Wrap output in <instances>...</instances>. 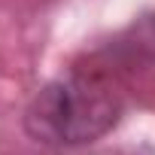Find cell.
<instances>
[{
  "mask_svg": "<svg viewBox=\"0 0 155 155\" xmlns=\"http://www.w3.org/2000/svg\"><path fill=\"white\" fill-rule=\"evenodd\" d=\"M125 113L119 70L79 67L49 82L25 110V131L49 149H76L110 134Z\"/></svg>",
  "mask_w": 155,
  "mask_h": 155,
  "instance_id": "1",
  "label": "cell"
}]
</instances>
